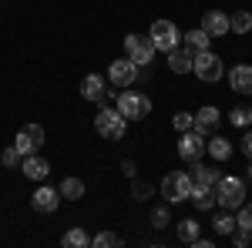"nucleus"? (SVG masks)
Returning <instances> with one entry per match:
<instances>
[{
	"label": "nucleus",
	"mask_w": 252,
	"mask_h": 248,
	"mask_svg": "<svg viewBox=\"0 0 252 248\" xmlns=\"http://www.w3.org/2000/svg\"><path fill=\"white\" fill-rule=\"evenodd\" d=\"M215 201L225 211H235L239 205H246V185H242V178L222 174V178L215 181Z\"/></svg>",
	"instance_id": "obj_1"
},
{
	"label": "nucleus",
	"mask_w": 252,
	"mask_h": 248,
	"mask_svg": "<svg viewBox=\"0 0 252 248\" xmlns=\"http://www.w3.org/2000/svg\"><path fill=\"white\" fill-rule=\"evenodd\" d=\"M192 174L185 171H168L161 178V198L168 201V205H178V201H189L192 198Z\"/></svg>",
	"instance_id": "obj_2"
},
{
	"label": "nucleus",
	"mask_w": 252,
	"mask_h": 248,
	"mask_svg": "<svg viewBox=\"0 0 252 248\" xmlns=\"http://www.w3.org/2000/svg\"><path fill=\"white\" fill-rule=\"evenodd\" d=\"M118 111L125 121H145L152 114V97L141 91H121L118 94Z\"/></svg>",
	"instance_id": "obj_3"
},
{
	"label": "nucleus",
	"mask_w": 252,
	"mask_h": 248,
	"mask_svg": "<svg viewBox=\"0 0 252 248\" xmlns=\"http://www.w3.org/2000/svg\"><path fill=\"white\" fill-rule=\"evenodd\" d=\"M125 128H128V121L121 117L118 108H101L94 114V131L104 138V141H121L125 138Z\"/></svg>",
	"instance_id": "obj_4"
},
{
	"label": "nucleus",
	"mask_w": 252,
	"mask_h": 248,
	"mask_svg": "<svg viewBox=\"0 0 252 248\" xmlns=\"http://www.w3.org/2000/svg\"><path fill=\"white\" fill-rule=\"evenodd\" d=\"M192 74L198 77V81H205V84H215L219 77L225 74V67H222V57L215 54L212 47L209 51H198L192 57Z\"/></svg>",
	"instance_id": "obj_5"
},
{
	"label": "nucleus",
	"mask_w": 252,
	"mask_h": 248,
	"mask_svg": "<svg viewBox=\"0 0 252 248\" xmlns=\"http://www.w3.org/2000/svg\"><path fill=\"white\" fill-rule=\"evenodd\" d=\"M155 44H152V37L148 34H128L125 37V57L131 60V64H138V67H145V64H152L155 60Z\"/></svg>",
	"instance_id": "obj_6"
},
{
	"label": "nucleus",
	"mask_w": 252,
	"mask_h": 248,
	"mask_svg": "<svg viewBox=\"0 0 252 248\" xmlns=\"http://www.w3.org/2000/svg\"><path fill=\"white\" fill-rule=\"evenodd\" d=\"M148 37H152V44H155V51L168 54V51H175V47L182 44V30L175 27L172 20H155L152 30H148Z\"/></svg>",
	"instance_id": "obj_7"
},
{
	"label": "nucleus",
	"mask_w": 252,
	"mask_h": 248,
	"mask_svg": "<svg viewBox=\"0 0 252 248\" xmlns=\"http://www.w3.org/2000/svg\"><path fill=\"white\" fill-rule=\"evenodd\" d=\"M205 154V134L198 131H182V138H178V158L182 161H198Z\"/></svg>",
	"instance_id": "obj_8"
},
{
	"label": "nucleus",
	"mask_w": 252,
	"mask_h": 248,
	"mask_svg": "<svg viewBox=\"0 0 252 248\" xmlns=\"http://www.w3.org/2000/svg\"><path fill=\"white\" fill-rule=\"evenodd\" d=\"M138 77V64H131L128 57H118L108 64V81L115 84V87H131Z\"/></svg>",
	"instance_id": "obj_9"
},
{
	"label": "nucleus",
	"mask_w": 252,
	"mask_h": 248,
	"mask_svg": "<svg viewBox=\"0 0 252 248\" xmlns=\"http://www.w3.org/2000/svg\"><path fill=\"white\" fill-rule=\"evenodd\" d=\"M17 151L20 154H34V151H40V144H44V128L40 124H27V128H20L17 131Z\"/></svg>",
	"instance_id": "obj_10"
},
{
	"label": "nucleus",
	"mask_w": 252,
	"mask_h": 248,
	"mask_svg": "<svg viewBox=\"0 0 252 248\" xmlns=\"http://www.w3.org/2000/svg\"><path fill=\"white\" fill-rule=\"evenodd\" d=\"M81 97H84V101H94V104H104V97H108V81L101 74H88L81 81Z\"/></svg>",
	"instance_id": "obj_11"
},
{
	"label": "nucleus",
	"mask_w": 252,
	"mask_h": 248,
	"mask_svg": "<svg viewBox=\"0 0 252 248\" xmlns=\"http://www.w3.org/2000/svg\"><path fill=\"white\" fill-rule=\"evenodd\" d=\"M20 171L27 174L31 181H44V178L51 174V161H47V158H40L37 151H34V154H24V161H20Z\"/></svg>",
	"instance_id": "obj_12"
},
{
	"label": "nucleus",
	"mask_w": 252,
	"mask_h": 248,
	"mask_svg": "<svg viewBox=\"0 0 252 248\" xmlns=\"http://www.w3.org/2000/svg\"><path fill=\"white\" fill-rule=\"evenodd\" d=\"M219 124H222V114H219V108H198L195 111V124H192V131H198V134H212V131H219Z\"/></svg>",
	"instance_id": "obj_13"
},
{
	"label": "nucleus",
	"mask_w": 252,
	"mask_h": 248,
	"mask_svg": "<svg viewBox=\"0 0 252 248\" xmlns=\"http://www.w3.org/2000/svg\"><path fill=\"white\" fill-rule=\"evenodd\" d=\"M31 205H34V211H40V215H51V211H58V205H61V191L40 185V188L34 191V198H31Z\"/></svg>",
	"instance_id": "obj_14"
},
{
	"label": "nucleus",
	"mask_w": 252,
	"mask_h": 248,
	"mask_svg": "<svg viewBox=\"0 0 252 248\" xmlns=\"http://www.w3.org/2000/svg\"><path fill=\"white\" fill-rule=\"evenodd\" d=\"M202 30H205L209 37H225V34H229V14H225V10H205Z\"/></svg>",
	"instance_id": "obj_15"
},
{
	"label": "nucleus",
	"mask_w": 252,
	"mask_h": 248,
	"mask_svg": "<svg viewBox=\"0 0 252 248\" xmlns=\"http://www.w3.org/2000/svg\"><path fill=\"white\" fill-rule=\"evenodd\" d=\"M229 87L235 94H252V64H235L229 71Z\"/></svg>",
	"instance_id": "obj_16"
},
{
	"label": "nucleus",
	"mask_w": 252,
	"mask_h": 248,
	"mask_svg": "<svg viewBox=\"0 0 252 248\" xmlns=\"http://www.w3.org/2000/svg\"><path fill=\"white\" fill-rule=\"evenodd\" d=\"M192 51L189 47H175V51H168V67H172L175 74H189L192 71Z\"/></svg>",
	"instance_id": "obj_17"
},
{
	"label": "nucleus",
	"mask_w": 252,
	"mask_h": 248,
	"mask_svg": "<svg viewBox=\"0 0 252 248\" xmlns=\"http://www.w3.org/2000/svg\"><path fill=\"white\" fill-rule=\"evenodd\" d=\"M219 178H222V174L215 171V168H205V165L195 161V168H192V185H195V188H215Z\"/></svg>",
	"instance_id": "obj_18"
},
{
	"label": "nucleus",
	"mask_w": 252,
	"mask_h": 248,
	"mask_svg": "<svg viewBox=\"0 0 252 248\" xmlns=\"http://www.w3.org/2000/svg\"><path fill=\"white\" fill-rule=\"evenodd\" d=\"M205 154H212L215 161H229V158H232V141L215 134L212 141H205Z\"/></svg>",
	"instance_id": "obj_19"
},
{
	"label": "nucleus",
	"mask_w": 252,
	"mask_h": 248,
	"mask_svg": "<svg viewBox=\"0 0 252 248\" xmlns=\"http://www.w3.org/2000/svg\"><path fill=\"white\" fill-rule=\"evenodd\" d=\"M182 37H185V47H189L192 54H198V51H209V44H212V37H209L202 27H195V30L182 34Z\"/></svg>",
	"instance_id": "obj_20"
},
{
	"label": "nucleus",
	"mask_w": 252,
	"mask_h": 248,
	"mask_svg": "<svg viewBox=\"0 0 252 248\" xmlns=\"http://www.w3.org/2000/svg\"><path fill=\"white\" fill-rule=\"evenodd\" d=\"M58 191H61V198H67V201H81L84 198V181L81 178H64Z\"/></svg>",
	"instance_id": "obj_21"
},
{
	"label": "nucleus",
	"mask_w": 252,
	"mask_h": 248,
	"mask_svg": "<svg viewBox=\"0 0 252 248\" xmlns=\"http://www.w3.org/2000/svg\"><path fill=\"white\" fill-rule=\"evenodd\" d=\"M192 201L198 211H209V208H215V188H192Z\"/></svg>",
	"instance_id": "obj_22"
},
{
	"label": "nucleus",
	"mask_w": 252,
	"mask_h": 248,
	"mask_svg": "<svg viewBox=\"0 0 252 248\" xmlns=\"http://www.w3.org/2000/svg\"><path fill=\"white\" fill-rule=\"evenodd\" d=\"M229 30L239 34V37L249 34V30H252V14H249V10H235L232 17H229Z\"/></svg>",
	"instance_id": "obj_23"
},
{
	"label": "nucleus",
	"mask_w": 252,
	"mask_h": 248,
	"mask_svg": "<svg viewBox=\"0 0 252 248\" xmlns=\"http://www.w3.org/2000/svg\"><path fill=\"white\" fill-rule=\"evenodd\" d=\"M178 238H182L185 245H192L195 238H198V221H195V218H182V221H178Z\"/></svg>",
	"instance_id": "obj_24"
},
{
	"label": "nucleus",
	"mask_w": 252,
	"mask_h": 248,
	"mask_svg": "<svg viewBox=\"0 0 252 248\" xmlns=\"http://www.w3.org/2000/svg\"><path fill=\"white\" fill-rule=\"evenodd\" d=\"M61 242H64L67 248H84V245H91V238H88V231H84V228H71L64 238H61Z\"/></svg>",
	"instance_id": "obj_25"
},
{
	"label": "nucleus",
	"mask_w": 252,
	"mask_h": 248,
	"mask_svg": "<svg viewBox=\"0 0 252 248\" xmlns=\"http://www.w3.org/2000/svg\"><path fill=\"white\" fill-rule=\"evenodd\" d=\"M212 228H215V235H232L235 231V218L229 215V211H222V215H215Z\"/></svg>",
	"instance_id": "obj_26"
},
{
	"label": "nucleus",
	"mask_w": 252,
	"mask_h": 248,
	"mask_svg": "<svg viewBox=\"0 0 252 248\" xmlns=\"http://www.w3.org/2000/svg\"><path fill=\"white\" fill-rule=\"evenodd\" d=\"M155 194V185H148V181H141V178H131V198L135 201H145V198H152Z\"/></svg>",
	"instance_id": "obj_27"
},
{
	"label": "nucleus",
	"mask_w": 252,
	"mask_h": 248,
	"mask_svg": "<svg viewBox=\"0 0 252 248\" xmlns=\"http://www.w3.org/2000/svg\"><path fill=\"white\" fill-rule=\"evenodd\" d=\"M239 215H235V228H242V231H249L252 235V205H239Z\"/></svg>",
	"instance_id": "obj_28"
},
{
	"label": "nucleus",
	"mask_w": 252,
	"mask_h": 248,
	"mask_svg": "<svg viewBox=\"0 0 252 248\" xmlns=\"http://www.w3.org/2000/svg\"><path fill=\"white\" fill-rule=\"evenodd\" d=\"M192 124H195V114H189V111H178V114L172 117V128L178 134H182V131H192Z\"/></svg>",
	"instance_id": "obj_29"
},
{
	"label": "nucleus",
	"mask_w": 252,
	"mask_h": 248,
	"mask_svg": "<svg viewBox=\"0 0 252 248\" xmlns=\"http://www.w3.org/2000/svg\"><path fill=\"white\" fill-rule=\"evenodd\" d=\"M91 245H97V248H118V245H121V238H118L115 231H101V235L91 238Z\"/></svg>",
	"instance_id": "obj_30"
},
{
	"label": "nucleus",
	"mask_w": 252,
	"mask_h": 248,
	"mask_svg": "<svg viewBox=\"0 0 252 248\" xmlns=\"http://www.w3.org/2000/svg\"><path fill=\"white\" fill-rule=\"evenodd\" d=\"M0 161H3V168H20V161H24V154L17 151V144H10L7 151L0 154Z\"/></svg>",
	"instance_id": "obj_31"
},
{
	"label": "nucleus",
	"mask_w": 252,
	"mask_h": 248,
	"mask_svg": "<svg viewBox=\"0 0 252 248\" xmlns=\"http://www.w3.org/2000/svg\"><path fill=\"white\" fill-rule=\"evenodd\" d=\"M229 121H232L235 128H246V124L252 121V111H249V108H235L232 114H229Z\"/></svg>",
	"instance_id": "obj_32"
},
{
	"label": "nucleus",
	"mask_w": 252,
	"mask_h": 248,
	"mask_svg": "<svg viewBox=\"0 0 252 248\" xmlns=\"http://www.w3.org/2000/svg\"><path fill=\"white\" fill-rule=\"evenodd\" d=\"M168 221H172V211L165 208V205H161V208H155V211H152V225H155V228H165Z\"/></svg>",
	"instance_id": "obj_33"
},
{
	"label": "nucleus",
	"mask_w": 252,
	"mask_h": 248,
	"mask_svg": "<svg viewBox=\"0 0 252 248\" xmlns=\"http://www.w3.org/2000/svg\"><path fill=\"white\" fill-rule=\"evenodd\" d=\"M249 242H252L249 231H242V228H235V231H232V245H235V248H246Z\"/></svg>",
	"instance_id": "obj_34"
},
{
	"label": "nucleus",
	"mask_w": 252,
	"mask_h": 248,
	"mask_svg": "<svg viewBox=\"0 0 252 248\" xmlns=\"http://www.w3.org/2000/svg\"><path fill=\"white\" fill-rule=\"evenodd\" d=\"M121 174H128V178H138V168H135V161H121Z\"/></svg>",
	"instance_id": "obj_35"
},
{
	"label": "nucleus",
	"mask_w": 252,
	"mask_h": 248,
	"mask_svg": "<svg viewBox=\"0 0 252 248\" xmlns=\"http://www.w3.org/2000/svg\"><path fill=\"white\" fill-rule=\"evenodd\" d=\"M242 154H246V158L252 161V131L246 134V138H242Z\"/></svg>",
	"instance_id": "obj_36"
},
{
	"label": "nucleus",
	"mask_w": 252,
	"mask_h": 248,
	"mask_svg": "<svg viewBox=\"0 0 252 248\" xmlns=\"http://www.w3.org/2000/svg\"><path fill=\"white\" fill-rule=\"evenodd\" d=\"M249 178H252V168H249Z\"/></svg>",
	"instance_id": "obj_37"
}]
</instances>
